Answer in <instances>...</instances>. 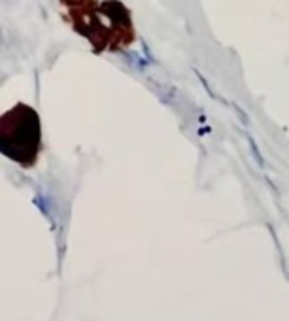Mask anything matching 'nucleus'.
I'll return each mask as SVG.
<instances>
[{
  "label": "nucleus",
  "instance_id": "nucleus-1",
  "mask_svg": "<svg viewBox=\"0 0 289 321\" xmlns=\"http://www.w3.org/2000/svg\"><path fill=\"white\" fill-rule=\"evenodd\" d=\"M74 33L91 44L94 53L127 49L136 38L131 12L121 0H59Z\"/></svg>",
  "mask_w": 289,
  "mask_h": 321
},
{
  "label": "nucleus",
  "instance_id": "nucleus-2",
  "mask_svg": "<svg viewBox=\"0 0 289 321\" xmlns=\"http://www.w3.org/2000/svg\"><path fill=\"white\" fill-rule=\"evenodd\" d=\"M42 146V127L36 110L15 104L0 119V151L23 168L36 165Z\"/></svg>",
  "mask_w": 289,
  "mask_h": 321
}]
</instances>
